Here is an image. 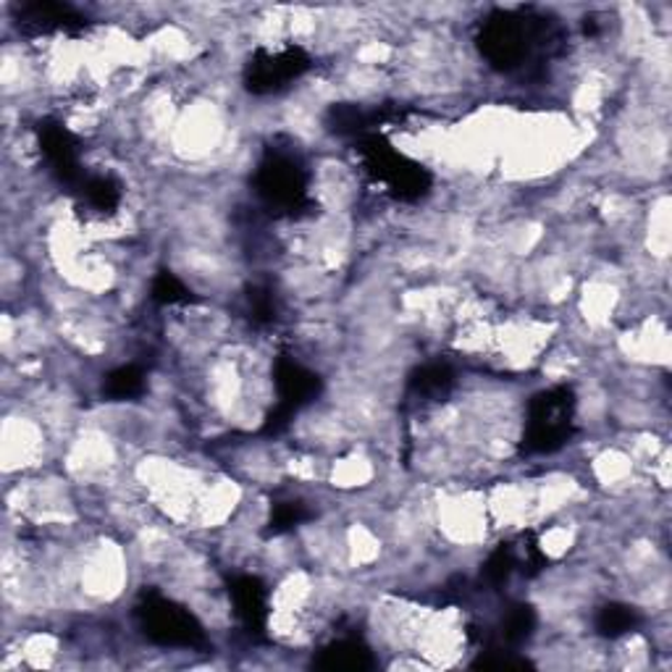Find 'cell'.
I'll use <instances>...</instances> for the list:
<instances>
[{
  "label": "cell",
  "mask_w": 672,
  "mask_h": 672,
  "mask_svg": "<svg viewBox=\"0 0 672 672\" xmlns=\"http://www.w3.org/2000/svg\"><path fill=\"white\" fill-rule=\"evenodd\" d=\"M313 664L318 670H328V672H362V670H373L376 660L366 643L345 639L328 643L326 649H321Z\"/></svg>",
  "instance_id": "obj_11"
},
{
  "label": "cell",
  "mask_w": 672,
  "mask_h": 672,
  "mask_svg": "<svg viewBox=\"0 0 672 672\" xmlns=\"http://www.w3.org/2000/svg\"><path fill=\"white\" fill-rule=\"evenodd\" d=\"M17 26L24 34L68 32L77 34L87 26V19L68 3H51V0H32L17 6Z\"/></svg>",
  "instance_id": "obj_8"
},
{
  "label": "cell",
  "mask_w": 672,
  "mask_h": 672,
  "mask_svg": "<svg viewBox=\"0 0 672 672\" xmlns=\"http://www.w3.org/2000/svg\"><path fill=\"white\" fill-rule=\"evenodd\" d=\"M137 620H140L142 633L158 647L197 649L205 643V630L197 617L155 592L142 594L140 605H137Z\"/></svg>",
  "instance_id": "obj_4"
},
{
  "label": "cell",
  "mask_w": 672,
  "mask_h": 672,
  "mask_svg": "<svg viewBox=\"0 0 672 672\" xmlns=\"http://www.w3.org/2000/svg\"><path fill=\"white\" fill-rule=\"evenodd\" d=\"M358 153L362 158V166L376 182H383L397 200L413 203L421 200L431 189V174L421 163L410 161L402 153L389 145L387 137L370 132L360 137Z\"/></svg>",
  "instance_id": "obj_3"
},
{
  "label": "cell",
  "mask_w": 672,
  "mask_h": 672,
  "mask_svg": "<svg viewBox=\"0 0 672 672\" xmlns=\"http://www.w3.org/2000/svg\"><path fill=\"white\" fill-rule=\"evenodd\" d=\"M383 119H389V113L362 111L360 106H353V102H339V106L328 108L326 127L339 137H358L360 140V137L370 134V129L379 127Z\"/></svg>",
  "instance_id": "obj_12"
},
{
  "label": "cell",
  "mask_w": 672,
  "mask_h": 672,
  "mask_svg": "<svg viewBox=\"0 0 672 672\" xmlns=\"http://www.w3.org/2000/svg\"><path fill=\"white\" fill-rule=\"evenodd\" d=\"M455 387V373L444 362H429L410 373V392L421 397H444Z\"/></svg>",
  "instance_id": "obj_13"
},
{
  "label": "cell",
  "mask_w": 672,
  "mask_h": 672,
  "mask_svg": "<svg viewBox=\"0 0 672 672\" xmlns=\"http://www.w3.org/2000/svg\"><path fill=\"white\" fill-rule=\"evenodd\" d=\"M145 392V373L137 366H121L111 370L102 383V394L111 400H134Z\"/></svg>",
  "instance_id": "obj_15"
},
{
  "label": "cell",
  "mask_w": 672,
  "mask_h": 672,
  "mask_svg": "<svg viewBox=\"0 0 672 672\" xmlns=\"http://www.w3.org/2000/svg\"><path fill=\"white\" fill-rule=\"evenodd\" d=\"M575 392L571 387H554L539 392L528 404V423L520 449L525 455H552L565 447L575 434Z\"/></svg>",
  "instance_id": "obj_2"
},
{
  "label": "cell",
  "mask_w": 672,
  "mask_h": 672,
  "mask_svg": "<svg viewBox=\"0 0 672 672\" xmlns=\"http://www.w3.org/2000/svg\"><path fill=\"white\" fill-rule=\"evenodd\" d=\"M82 197H85L87 205L100 214H111V210L119 208L121 203V187L119 182L111 180V176H87L82 182Z\"/></svg>",
  "instance_id": "obj_14"
},
{
  "label": "cell",
  "mask_w": 672,
  "mask_h": 672,
  "mask_svg": "<svg viewBox=\"0 0 672 672\" xmlns=\"http://www.w3.org/2000/svg\"><path fill=\"white\" fill-rule=\"evenodd\" d=\"M153 300L161 305H189L195 303V294L180 277H174L171 271H161L153 279Z\"/></svg>",
  "instance_id": "obj_17"
},
{
  "label": "cell",
  "mask_w": 672,
  "mask_h": 672,
  "mask_svg": "<svg viewBox=\"0 0 672 672\" xmlns=\"http://www.w3.org/2000/svg\"><path fill=\"white\" fill-rule=\"evenodd\" d=\"M247 303H250L252 321H258V324H273L277 321V300H273L269 290L252 286L250 294H247Z\"/></svg>",
  "instance_id": "obj_21"
},
{
  "label": "cell",
  "mask_w": 672,
  "mask_h": 672,
  "mask_svg": "<svg viewBox=\"0 0 672 672\" xmlns=\"http://www.w3.org/2000/svg\"><path fill=\"white\" fill-rule=\"evenodd\" d=\"M229 596L247 633L263 636L269 626V588L263 586V581L256 575H239L231 581Z\"/></svg>",
  "instance_id": "obj_10"
},
{
  "label": "cell",
  "mask_w": 672,
  "mask_h": 672,
  "mask_svg": "<svg viewBox=\"0 0 672 672\" xmlns=\"http://www.w3.org/2000/svg\"><path fill=\"white\" fill-rule=\"evenodd\" d=\"M476 670H502V668H528L525 660H516V657H481V660L473 662Z\"/></svg>",
  "instance_id": "obj_22"
},
{
  "label": "cell",
  "mask_w": 672,
  "mask_h": 672,
  "mask_svg": "<svg viewBox=\"0 0 672 672\" xmlns=\"http://www.w3.org/2000/svg\"><path fill=\"white\" fill-rule=\"evenodd\" d=\"M641 622L639 613L628 605H605L596 615V630H599L605 639H617V636H626Z\"/></svg>",
  "instance_id": "obj_16"
},
{
  "label": "cell",
  "mask_w": 672,
  "mask_h": 672,
  "mask_svg": "<svg viewBox=\"0 0 672 672\" xmlns=\"http://www.w3.org/2000/svg\"><path fill=\"white\" fill-rule=\"evenodd\" d=\"M311 518V510L303 502H279L271 512L269 533H284L290 528L305 523Z\"/></svg>",
  "instance_id": "obj_20"
},
{
  "label": "cell",
  "mask_w": 672,
  "mask_h": 672,
  "mask_svg": "<svg viewBox=\"0 0 672 672\" xmlns=\"http://www.w3.org/2000/svg\"><path fill=\"white\" fill-rule=\"evenodd\" d=\"M37 140H40V150H43L47 163H51L53 174H56V180L68 184V187L79 189L82 182H85L87 176L82 174V166H79L77 137L68 132L64 123L47 119V121H40Z\"/></svg>",
  "instance_id": "obj_7"
},
{
  "label": "cell",
  "mask_w": 672,
  "mask_h": 672,
  "mask_svg": "<svg viewBox=\"0 0 672 672\" xmlns=\"http://www.w3.org/2000/svg\"><path fill=\"white\" fill-rule=\"evenodd\" d=\"M518 560L516 552H512L510 544H499L497 550L489 554L484 565V578L491 583V586H502V583L510 581V575L516 573Z\"/></svg>",
  "instance_id": "obj_19"
},
{
  "label": "cell",
  "mask_w": 672,
  "mask_h": 672,
  "mask_svg": "<svg viewBox=\"0 0 672 672\" xmlns=\"http://www.w3.org/2000/svg\"><path fill=\"white\" fill-rule=\"evenodd\" d=\"M550 24L533 11H491L478 30V51L499 72H512L523 66L536 45L550 40Z\"/></svg>",
  "instance_id": "obj_1"
},
{
  "label": "cell",
  "mask_w": 672,
  "mask_h": 672,
  "mask_svg": "<svg viewBox=\"0 0 672 672\" xmlns=\"http://www.w3.org/2000/svg\"><path fill=\"white\" fill-rule=\"evenodd\" d=\"M533 628H536V613H533V607L518 605L507 613L502 622V636L510 647H518V643L531 639Z\"/></svg>",
  "instance_id": "obj_18"
},
{
  "label": "cell",
  "mask_w": 672,
  "mask_h": 672,
  "mask_svg": "<svg viewBox=\"0 0 672 672\" xmlns=\"http://www.w3.org/2000/svg\"><path fill=\"white\" fill-rule=\"evenodd\" d=\"M273 381H277L279 392V408L290 410L294 415L300 408H305L307 402H313L321 394V376H315L313 370H307L300 362H294L286 355H281L273 366Z\"/></svg>",
  "instance_id": "obj_9"
},
{
  "label": "cell",
  "mask_w": 672,
  "mask_h": 672,
  "mask_svg": "<svg viewBox=\"0 0 672 672\" xmlns=\"http://www.w3.org/2000/svg\"><path fill=\"white\" fill-rule=\"evenodd\" d=\"M258 197L277 214H300L311 208L307 197V171L292 155L269 150L256 171Z\"/></svg>",
  "instance_id": "obj_5"
},
{
  "label": "cell",
  "mask_w": 672,
  "mask_h": 672,
  "mask_svg": "<svg viewBox=\"0 0 672 672\" xmlns=\"http://www.w3.org/2000/svg\"><path fill=\"white\" fill-rule=\"evenodd\" d=\"M313 61L300 45H290L279 53L260 51L252 53V58L245 66V87L252 95H271L290 87V82L300 79Z\"/></svg>",
  "instance_id": "obj_6"
}]
</instances>
